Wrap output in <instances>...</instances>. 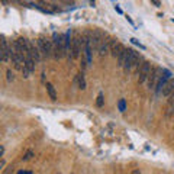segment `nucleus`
Segmentation results:
<instances>
[{
    "label": "nucleus",
    "instance_id": "6",
    "mask_svg": "<svg viewBox=\"0 0 174 174\" xmlns=\"http://www.w3.org/2000/svg\"><path fill=\"white\" fill-rule=\"evenodd\" d=\"M163 79V68L160 67H155L154 70L151 71L150 77H148V87L150 89H157V84H158V81Z\"/></svg>",
    "mask_w": 174,
    "mask_h": 174
},
{
    "label": "nucleus",
    "instance_id": "26",
    "mask_svg": "<svg viewBox=\"0 0 174 174\" xmlns=\"http://www.w3.org/2000/svg\"><path fill=\"white\" fill-rule=\"evenodd\" d=\"M18 174H32L31 171H23V170H20V171H18Z\"/></svg>",
    "mask_w": 174,
    "mask_h": 174
},
{
    "label": "nucleus",
    "instance_id": "17",
    "mask_svg": "<svg viewBox=\"0 0 174 174\" xmlns=\"http://www.w3.org/2000/svg\"><path fill=\"white\" fill-rule=\"evenodd\" d=\"M131 42L134 44V45H137V47H139L141 49H145V45H142V44L139 42V41H138L137 38H131Z\"/></svg>",
    "mask_w": 174,
    "mask_h": 174
},
{
    "label": "nucleus",
    "instance_id": "11",
    "mask_svg": "<svg viewBox=\"0 0 174 174\" xmlns=\"http://www.w3.org/2000/svg\"><path fill=\"white\" fill-rule=\"evenodd\" d=\"M173 93H174V80H168L167 84H165L164 87H163V90H161V94L165 96V97H170Z\"/></svg>",
    "mask_w": 174,
    "mask_h": 174
},
{
    "label": "nucleus",
    "instance_id": "15",
    "mask_svg": "<svg viewBox=\"0 0 174 174\" xmlns=\"http://www.w3.org/2000/svg\"><path fill=\"white\" fill-rule=\"evenodd\" d=\"M173 115H174V104L168 103L167 104V108H165V116L170 118V116H173Z\"/></svg>",
    "mask_w": 174,
    "mask_h": 174
},
{
    "label": "nucleus",
    "instance_id": "18",
    "mask_svg": "<svg viewBox=\"0 0 174 174\" xmlns=\"http://www.w3.org/2000/svg\"><path fill=\"white\" fill-rule=\"evenodd\" d=\"M32 157H33V152H32V151H28V152H26V154L22 157V161H29L31 158H32Z\"/></svg>",
    "mask_w": 174,
    "mask_h": 174
},
{
    "label": "nucleus",
    "instance_id": "2",
    "mask_svg": "<svg viewBox=\"0 0 174 174\" xmlns=\"http://www.w3.org/2000/svg\"><path fill=\"white\" fill-rule=\"evenodd\" d=\"M36 45L39 48V51L45 58H49V57H54V44L52 41L47 39V38H39L36 41Z\"/></svg>",
    "mask_w": 174,
    "mask_h": 174
},
{
    "label": "nucleus",
    "instance_id": "7",
    "mask_svg": "<svg viewBox=\"0 0 174 174\" xmlns=\"http://www.w3.org/2000/svg\"><path fill=\"white\" fill-rule=\"evenodd\" d=\"M104 38H106V33H103L100 29H94L93 31V36H91V48L99 51V48L102 47Z\"/></svg>",
    "mask_w": 174,
    "mask_h": 174
},
{
    "label": "nucleus",
    "instance_id": "27",
    "mask_svg": "<svg viewBox=\"0 0 174 174\" xmlns=\"http://www.w3.org/2000/svg\"><path fill=\"white\" fill-rule=\"evenodd\" d=\"M126 20H128V22H129V23H132V25H134V20H132V19L129 18V16H126Z\"/></svg>",
    "mask_w": 174,
    "mask_h": 174
},
{
    "label": "nucleus",
    "instance_id": "12",
    "mask_svg": "<svg viewBox=\"0 0 174 174\" xmlns=\"http://www.w3.org/2000/svg\"><path fill=\"white\" fill-rule=\"evenodd\" d=\"M126 58H128V49L125 48L121 54H119V57H118V66L119 67H123L125 66V61H126Z\"/></svg>",
    "mask_w": 174,
    "mask_h": 174
},
{
    "label": "nucleus",
    "instance_id": "19",
    "mask_svg": "<svg viewBox=\"0 0 174 174\" xmlns=\"http://www.w3.org/2000/svg\"><path fill=\"white\" fill-rule=\"evenodd\" d=\"M6 75H7V81H13V80H15V74L12 73V70H7V71H6Z\"/></svg>",
    "mask_w": 174,
    "mask_h": 174
},
{
    "label": "nucleus",
    "instance_id": "3",
    "mask_svg": "<svg viewBox=\"0 0 174 174\" xmlns=\"http://www.w3.org/2000/svg\"><path fill=\"white\" fill-rule=\"evenodd\" d=\"M81 47H83L81 36L79 33H75L74 36H73V41H71V58H73V60H77V58L80 57Z\"/></svg>",
    "mask_w": 174,
    "mask_h": 174
},
{
    "label": "nucleus",
    "instance_id": "13",
    "mask_svg": "<svg viewBox=\"0 0 174 174\" xmlns=\"http://www.w3.org/2000/svg\"><path fill=\"white\" fill-rule=\"evenodd\" d=\"M45 87H47V91L48 94H49V97H51V100H57V91H55V87L51 84V83H47L45 84Z\"/></svg>",
    "mask_w": 174,
    "mask_h": 174
},
{
    "label": "nucleus",
    "instance_id": "5",
    "mask_svg": "<svg viewBox=\"0 0 174 174\" xmlns=\"http://www.w3.org/2000/svg\"><path fill=\"white\" fill-rule=\"evenodd\" d=\"M139 61H141V58H139V54H138L137 51H134V49H129L128 48V58L126 61H125V70H131L132 67H135L139 64Z\"/></svg>",
    "mask_w": 174,
    "mask_h": 174
},
{
    "label": "nucleus",
    "instance_id": "16",
    "mask_svg": "<svg viewBox=\"0 0 174 174\" xmlns=\"http://www.w3.org/2000/svg\"><path fill=\"white\" fill-rule=\"evenodd\" d=\"M118 106H119V110H121V112H125V110H126V102H125V99L119 100Z\"/></svg>",
    "mask_w": 174,
    "mask_h": 174
},
{
    "label": "nucleus",
    "instance_id": "20",
    "mask_svg": "<svg viewBox=\"0 0 174 174\" xmlns=\"http://www.w3.org/2000/svg\"><path fill=\"white\" fill-rule=\"evenodd\" d=\"M97 106H99V108L103 106V94L102 93H99V96H97Z\"/></svg>",
    "mask_w": 174,
    "mask_h": 174
},
{
    "label": "nucleus",
    "instance_id": "1",
    "mask_svg": "<svg viewBox=\"0 0 174 174\" xmlns=\"http://www.w3.org/2000/svg\"><path fill=\"white\" fill-rule=\"evenodd\" d=\"M52 44H54V58L60 60L64 55H67V47H66V36H62L60 33L52 35Z\"/></svg>",
    "mask_w": 174,
    "mask_h": 174
},
{
    "label": "nucleus",
    "instance_id": "14",
    "mask_svg": "<svg viewBox=\"0 0 174 174\" xmlns=\"http://www.w3.org/2000/svg\"><path fill=\"white\" fill-rule=\"evenodd\" d=\"M75 80H77V83H79V87H80L81 90L86 89V79H84V73H83V71L77 74V79H75Z\"/></svg>",
    "mask_w": 174,
    "mask_h": 174
},
{
    "label": "nucleus",
    "instance_id": "9",
    "mask_svg": "<svg viewBox=\"0 0 174 174\" xmlns=\"http://www.w3.org/2000/svg\"><path fill=\"white\" fill-rule=\"evenodd\" d=\"M112 44H113V39L110 36L104 38V41H103V44H102V47L99 48V55L100 57L108 55L109 52H110V49H112Z\"/></svg>",
    "mask_w": 174,
    "mask_h": 174
},
{
    "label": "nucleus",
    "instance_id": "24",
    "mask_svg": "<svg viewBox=\"0 0 174 174\" xmlns=\"http://www.w3.org/2000/svg\"><path fill=\"white\" fill-rule=\"evenodd\" d=\"M168 103H171V104H174V93L170 96V99H168Z\"/></svg>",
    "mask_w": 174,
    "mask_h": 174
},
{
    "label": "nucleus",
    "instance_id": "22",
    "mask_svg": "<svg viewBox=\"0 0 174 174\" xmlns=\"http://www.w3.org/2000/svg\"><path fill=\"white\" fill-rule=\"evenodd\" d=\"M22 73H23V77H25V79H28L29 74H31V71H29L28 68H26V67H23V70H22Z\"/></svg>",
    "mask_w": 174,
    "mask_h": 174
},
{
    "label": "nucleus",
    "instance_id": "8",
    "mask_svg": "<svg viewBox=\"0 0 174 174\" xmlns=\"http://www.w3.org/2000/svg\"><path fill=\"white\" fill-rule=\"evenodd\" d=\"M0 57H2V61L7 62L10 60V47L6 42L5 36H2V49H0Z\"/></svg>",
    "mask_w": 174,
    "mask_h": 174
},
{
    "label": "nucleus",
    "instance_id": "4",
    "mask_svg": "<svg viewBox=\"0 0 174 174\" xmlns=\"http://www.w3.org/2000/svg\"><path fill=\"white\" fill-rule=\"evenodd\" d=\"M138 81L144 83L148 80V77L151 74V64L150 61H144L142 64H138Z\"/></svg>",
    "mask_w": 174,
    "mask_h": 174
},
{
    "label": "nucleus",
    "instance_id": "28",
    "mask_svg": "<svg viewBox=\"0 0 174 174\" xmlns=\"http://www.w3.org/2000/svg\"><path fill=\"white\" fill-rule=\"evenodd\" d=\"M132 174H141V173H139L138 170H135V171H134V173H132Z\"/></svg>",
    "mask_w": 174,
    "mask_h": 174
},
{
    "label": "nucleus",
    "instance_id": "10",
    "mask_svg": "<svg viewBox=\"0 0 174 174\" xmlns=\"http://www.w3.org/2000/svg\"><path fill=\"white\" fill-rule=\"evenodd\" d=\"M125 49V47H123L121 42H116V39H113V44H112V49H110V54H112V57H115V58H118L119 54Z\"/></svg>",
    "mask_w": 174,
    "mask_h": 174
},
{
    "label": "nucleus",
    "instance_id": "25",
    "mask_svg": "<svg viewBox=\"0 0 174 174\" xmlns=\"http://www.w3.org/2000/svg\"><path fill=\"white\" fill-rule=\"evenodd\" d=\"M115 10H116V12H118V13H121V15H122V13H123V12H122V9H121V7H119V6H118V5L115 6Z\"/></svg>",
    "mask_w": 174,
    "mask_h": 174
},
{
    "label": "nucleus",
    "instance_id": "23",
    "mask_svg": "<svg viewBox=\"0 0 174 174\" xmlns=\"http://www.w3.org/2000/svg\"><path fill=\"white\" fill-rule=\"evenodd\" d=\"M151 3H152V5H155L157 7H160V6H161V2H158V0H152Z\"/></svg>",
    "mask_w": 174,
    "mask_h": 174
},
{
    "label": "nucleus",
    "instance_id": "21",
    "mask_svg": "<svg viewBox=\"0 0 174 174\" xmlns=\"http://www.w3.org/2000/svg\"><path fill=\"white\" fill-rule=\"evenodd\" d=\"M163 77H164V79H167V80H170V77H171V73H170L168 70H165V68H163Z\"/></svg>",
    "mask_w": 174,
    "mask_h": 174
}]
</instances>
